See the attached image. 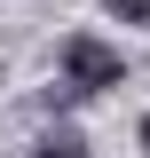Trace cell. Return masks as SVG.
Masks as SVG:
<instances>
[{"label": "cell", "instance_id": "6da1fadb", "mask_svg": "<svg viewBox=\"0 0 150 158\" xmlns=\"http://www.w3.org/2000/svg\"><path fill=\"white\" fill-rule=\"evenodd\" d=\"M63 79H71L79 95H95V87H119V79H127V63H119V48H111V40L71 32V40H63Z\"/></svg>", "mask_w": 150, "mask_h": 158}, {"label": "cell", "instance_id": "277c9868", "mask_svg": "<svg viewBox=\"0 0 150 158\" xmlns=\"http://www.w3.org/2000/svg\"><path fill=\"white\" fill-rule=\"evenodd\" d=\"M142 150H150V118H142Z\"/></svg>", "mask_w": 150, "mask_h": 158}, {"label": "cell", "instance_id": "3957f363", "mask_svg": "<svg viewBox=\"0 0 150 158\" xmlns=\"http://www.w3.org/2000/svg\"><path fill=\"white\" fill-rule=\"evenodd\" d=\"M103 8H111L119 24H150V0H103Z\"/></svg>", "mask_w": 150, "mask_h": 158}, {"label": "cell", "instance_id": "7a4b0ae2", "mask_svg": "<svg viewBox=\"0 0 150 158\" xmlns=\"http://www.w3.org/2000/svg\"><path fill=\"white\" fill-rule=\"evenodd\" d=\"M32 158H87V142H79V135H56V142H40Z\"/></svg>", "mask_w": 150, "mask_h": 158}]
</instances>
